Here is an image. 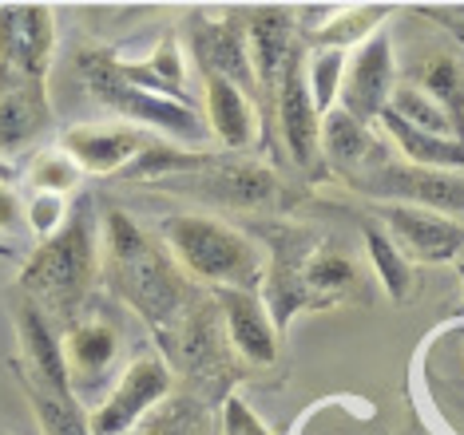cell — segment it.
I'll list each match as a JSON object with an SVG mask.
<instances>
[{
  "label": "cell",
  "instance_id": "obj_8",
  "mask_svg": "<svg viewBox=\"0 0 464 435\" xmlns=\"http://www.w3.org/2000/svg\"><path fill=\"white\" fill-rule=\"evenodd\" d=\"M389 241L401 250V258L417 261H452L464 253V226L437 210L417 206H385L382 210Z\"/></svg>",
  "mask_w": 464,
  "mask_h": 435
},
{
  "label": "cell",
  "instance_id": "obj_4",
  "mask_svg": "<svg viewBox=\"0 0 464 435\" xmlns=\"http://www.w3.org/2000/svg\"><path fill=\"white\" fill-rule=\"evenodd\" d=\"M56 20L48 5H0V91L16 83L48 88Z\"/></svg>",
  "mask_w": 464,
  "mask_h": 435
},
{
  "label": "cell",
  "instance_id": "obj_7",
  "mask_svg": "<svg viewBox=\"0 0 464 435\" xmlns=\"http://www.w3.org/2000/svg\"><path fill=\"white\" fill-rule=\"evenodd\" d=\"M397 88L393 76V48H389V36H369L357 56L350 60V71H342V88H337V99H342V111L357 123H377V115L385 111L389 95Z\"/></svg>",
  "mask_w": 464,
  "mask_h": 435
},
{
  "label": "cell",
  "instance_id": "obj_32",
  "mask_svg": "<svg viewBox=\"0 0 464 435\" xmlns=\"http://www.w3.org/2000/svg\"><path fill=\"white\" fill-rule=\"evenodd\" d=\"M20 218H24V206H20V198L8 190V183H0V233L20 230Z\"/></svg>",
  "mask_w": 464,
  "mask_h": 435
},
{
  "label": "cell",
  "instance_id": "obj_25",
  "mask_svg": "<svg viewBox=\"0 0 464 435\" xmlns=\"http://www.w3.org/2000/svg\"><path fill=\"white\" fill-rule=\"evenodd\" d=\"M365 246H369V258L377 265V278L389 289L393 301H405L409 293H413V273H409V261L401 258V250L389 241L385 230L377 226H365Z\"/></svg>",
  "mask_w": 464,
  "mask_h": 435
},
{
  "label": "cell",
  "instance_id": "obj_17",
  "mask_svg": "<svg viewBox=\"0 0 464 435\" xmlns=\"http://www.w3.org/2000/svg\"><path fill=\"white\" fill-rule=\"evenodd\" d=\"M48 127V88L36 83H16L0 91V151L33 143Z\"/></svg>",
  "mask_w": 464,
  "mask_h": 435
},
{
  "label": "cell",
  "instance_id": "obj_31",
  "mask_svg": "<svg viewBox=\"0 0 464 435\" xmlns=\"http://www.w3.org/2000/svg\"><path fill=\"white\" fill-rule=\"evenodd\" d=\"M143 435H198V423L187 416L183 408H167L163 416H155L151 423H147Z\"/></svg>",
  "mask_w": 464,
  "mask_h": 435
},
{
  "label": "cell",
  "instance_id": "obj_14",
  "mask_svg": "<svg viewBox=\"0 0 464 435\" xmlns=\"http://www.w3.org/2000/svg\"><path fill=\"white\" fill-rule=\"evenodd\" d=\"M409 76H413V88L440 108L452 135H457V143H464V56L460 52L452 48L420 52L413 68H409Z\"/></svg>",
  "mask_w": 464,
  "mask_h": 435
},
{
  "label": "cell",
  "instance_id": "obj_18",
  "mask_svg": "<svg viewBox=\"0 0 464 435\" xmlns=\"http://www.w3.org/2000/svg\"><path fill=\"white\" fill-rule=\"evenodd\" d=\"M195 60L207 76L230 80L235 88L246 91L255 76H250V60H246V44L230 24H203L195 32Z\"/></svg>",
  "mask_w": 464,
  "mask_h": 435
},
{
  "label": "cell",
  "instance_id": "obj_27",
  "mask_svg": "<svg viewBox=\"0 0 464 435\" xmlns=\"http://www.w3.org/2000/svg\"><path fill=\"white\" fill-rule=\"evenodd\" d=\"M382 16H385V8H373V5H365V8H353V13H342V16H334V24H325L318 32V40L325 48H334V52H342L345 44H353V40H365L373 36V28L382 24Z\"/></svg>",
  "mask_w": 464,
  "mask_h": 435
},
{
  "label": "cell",
  "instance_id": "obj_1",
  "mask_svg": "<svg viewBox=\"0 0 464 435\" xmlns=\"http://www.w3.org/2000/svg\"><path fill=\"white\" fill-rule=\"evenodd\" d=\"M103 238H108V265L123 301L143 321L167 325L187 301V281L179 273V265H171V258L120 210L108 214V233Z\"/></svg>",
  "mask_w": 464,
  "mask_h": 435
},
{
  "label": "cell",
  "instance_id": "obj_30",
  "mask_svg": "<svg viewBox=\"0 0 464 435\" xmlns=\"http://www.w3.org/2000/svg\"><path fill=\"white\" fill-rule=\"evenodd\" d=\"M24 214H28V226H33V233L40 241H48L52 233L68 222V210H64V198L60 194H36Z\"/></svg>",
  "mask_w": 464,
  "mask_h": 435
},
{
  "label": "cell",
  "instance_id": "obj_34",
  "mask_svg": "<svg viewBox=\"0 0 464 435\" xmlns=\"http://www.w3.org/2000/svg\"><path fill=\"white\" fill-rule=\"evenodd\" d=\"M16 171H13V163H8L5 155H0V183H8V178H13Z\"/></svg>",
  "mask_w": 464,
  "mask_h": 435
},
{
  "label": "cell",
  "instance_id": "obj_12",
  "mask_svg": "<svg viewBox=\"0 0 464 435\" xmlns=\"http://www.w3.org/2000/svg\"><path fill=\"white\" fill-rule=\"evenodd\" d=\"M218 313H223V333L230 336V345H235L242 360H250L258 368L278 360V328L270 325V317L255 293L223 289L218 293Z\"/></svg>",
  "mask_w": 464,
  "mask_h": 435
},
{
  "label": "cell",
  "instance_id": "obj_22",
  "mask_svg": "<svg viewBox=\"0 0 464 435\" xmlns=\"http://www.w3.org/2000/svg\"><path fill=\"white\" fill-rule=\"evenodd\" d=\"M385 111H393L401 123L417 127V131H425V135H437V139H457L437 103H432L429 95H420L409 80H401L397 88H393V95H389V103H385Z\"/></svg>",
  "mask_w": 464,
  "mask_h": 435
},
{
  "label": "cell",
  "instance_id": "obj_15",
  "mask_svg": "<svg viewBox=\"0 0 464 435\" xmlns=\"http://www.w3.org/2000/svg\"><path fill=\"white\" fill-rule=\"evenodd\" d=\"M377 194H397L420 206H437L440 210H464V178L445 175V171H420V166H385L373 178Z\"/></svg>",
  "mask_w": 464,
  "mask_h": 435
},
{
  "label": "cell",
  "instance_id": "obj_20",
  "mask_svg": "<svg viewBox=\"0 0 464 435\" xmlns=\"http://www.w3.org/2000/svg\"><path fill=\"white\" fill-rule=\"evenodd\" d=\"M203 190L218 203H235V206H266L278 194V183L266 166L255 163H215L203 175Z\"/></svg>",
  "mask_w": 464,
  "mask_h": 435
},
{
  "label": "cell",
  "instance_id": "obj_3",
  "mask_svg": "<svg viewBox=\"0 0 464 435\" xmlns=\"http://www.w3.org/2000/svg\"><path fill=\"white\" fill-rule=\"evenodd\" d=\"M96 233H92L88 214L68 218L64 226L52 233L48 241H40L36 253L20 270V289L28 293V301L48 317V309L72 313L88 297L92 278H96Z\"/></svg>",
  "mask_w": 464,
  "mask_h": 435
},
{
  "label": "cell",
  "instance_id": "obj_11",
  "mask_svg": "<svg viewBox=\"0 0 464 435\" xmlns=\"http://www.w3.org/2000/svg\"><path fill=\"white\" fill-rule=\"evenodd\" d=\"M294 16L286 8H255L246 16V32H242V44H246V60H250V76L262 88V95L274 103L286 80V68L294 60Z\"/></svg>",
  "mask_w": 464,
  "mask_h": 435
},
{
  "label": "cell",
  "instance_id": "obj_33",
  "mask_svg": "<svg viewBox=\"0 0 464 435\" xmlns=\"http://www.w3.org/2000/svg\"><path fill=\"white\" fill-rule=\"evenodd\" d=\"M227 435H270V431L262 428V423L250 416L242 404H230L227 408Z\"/></svg>",
  "mask_w": 464,
  "mask_h": 435
},
{
  "label": "cell",
  "instance_id": "obj_29",
  "mask_svg": "<svg viewBox=\"0 0 464 435\" xmlns=\"http://www.w3.org/2000/svg\"><path fill=\"white\" fill-rule=\"evenodd\" d=\"M342 71H345V52L325 48L322 56H314V76L305 83H314L310 99H314V111L318 115H330V103L337 99V88H342Z\"/></svg>",
  "mask_w": 464,
  "mask_h": 435
},
{
  "label": "cell",
  "instance_id": "obj_35",
  "mask_svg": "<svg viewBox=\"0 0 464 435\" xmlns=\"http://www.w3.org/2000/svg\"><path fill=\"white\" fill-rule=\"evenodd\" d=\"M460 281H464V261H460Z\"/></svg>",
  "mask_w": 464,
  "mask_h": 435
},
{
  "label": "cell",
  "instance_id": "obj_19",
  "mask_svg": "<svg viewBox=\"0 0 464 435\" xmlns=\"http://www.w3.org/2000/svg\"><path fill=\"white\" fill-rule=\"evenodd\" d=\"M377 123L389 131V139L401 147V155L409 158L413 166L420 171H464V143L457 139H437V135H425L417 131V127L401 123L393 111H382L377 115Z\"/></svg>",
  "mask_w": 464,
  "mask_h": 435
},
{
  "label": "cell",
  "instance_id": "obj_24",
  "mask_svg": "<svg viewBox=\"0 0 464 435\" xmlns=\"http://www.w3.org/2000/svg\"><path fill=\"white\" fill-rule=\"evenodd\" d=\"M353 285V261L334 250H318L305 258V289L318 305H334V297Z\"/></svg>",
  "mask_w": 464,
  "mask_h": 435
},
{
  "label": "cell",
  "instance_id": "obj_6",
  "mask_svg": "<svg viewBox=\"0 0 464 435\" xmlns=\"http://www.w3.org/2000/svg\"><path fill=\"white\" fill-rule=\"evenodd\" d=\"M167 392H171V368H167L160 356H140L128 373H123V380L115 384L111 396L92 411L88 435H131V428L147 411L155 404H163Z\"/></svg>",
  "mask_w": 464,
  "mask_h": 435
},
{
  "label": "cell",
  "instance_id": "obj_10",
  "mask_svg": "<svg viewBox=\"0 0 464 435\" xmlns=\"http://www.w3.org/2000/svg\"><path fill=\"white\" fill-rule=\"evenodd\" d=\"M147 147H151V139L143 131H135V127L80 123L64 131V147L60 151L80 166V175H115V171H128Z\"/></svg>",
  "mask_w": 464,
  "mask_h": 435
},
{
  "label": "cell",
  "instance_id": "obj_13",
  "mask_svg": "<svg viewBox=\"0 0 464 435\" xmlns=\"http://www.w3.org/2000/svg\"><path fill=\"white\" fill-rule=\"evenodd\" d=\"M16 333H20V348H24V364H28L33 388H44L52 396H72V376L64 364L60 336L52 333L48 317L40 313L33 301H24L16 309Z\"/></svg>",
  "mask_w": 464,
  "mask_h": 435
},
{
  "label": "cell",
  "instance_id": "obj_23",
  "mask_svg": "<svg viewBox=\"0 0 464 435\" xmlns=\"http://www.w3.org/2000/svg\"><path fill=\"white\" fill-rule=\"evenodd\" d=\"M369 131L345 111H330L322 119V155H330L342 166H357L369 155Z\"/></svg>",
  "mask_w": 464,
  "mask_h": 435
},
{
  "label": "cell",
  "instance_id": "obj_21",
  "mask_svg": "<svg viewBox=\"0 0 464 435\" xmlns=\"http://www.w3.org/2000/svg\"><path fill=\"white\" fill-rule=\"evenodd\" d=\"M64 348V364H68V376L72 373H83V376H100L103 368L115 360L120 353V336H115L111 325H100V321H88V325H76L68 333V341H60Z\"/></svg>",
  "mask_w": 464,
  "mask_h": 435
},
{
  "label": "cell",
  "instance_id": "obj_9",
  "mask_svg": "<svg viewBox=\"0 0 464 435\" xmlns=\"http://www.w3.org/2000/svg\"><path fill=\"white\" fill-rule=\"evenodd\" d=\"M274 111H278V127H282L290 158L302 171H318L322 166V115L314 111L302 52H294L286 80H282V91H278V99H274Z\"/></svg>",
  "mask_w": 464,
  "mask_h": 435
},
{
  "label": "cell",
  "instance_id": "obj_16",
  "mask_svg": "<svg viewBox=\"0 0 464 435\" xmlns=\"http://www.w3.org/2000/svg\"><path fill=\"white\" fill-rule=\"evenodd\" d=\"M203 99H207V127L223 147L242 151L255 139V111L246 103V91L235 88L230 80L207 76L203 83Z\"/></svg>",
  "mask_w": 464,
  "mask_h": 435
},
{
  "label": "cell",
  "instance_id": "obj_28",
  "mask_svg": "<svg viewBox=\"0 0 464 435\" xmlns=\"http://www.w3.org/2000/svg\"><path fill=\"white\" fill-rule=\"evenodd\" d=\"M33 411L40 420V435H88L76 408H72V396H52L44 388H33Z\"/></svg>",
  "mask_w": 464,
  "mask_h": 435
},
{
  "label": "cell",
  "instance_id": "obj_2",
  "mask_svg": "<svg viewBox=\"0 0 464 435\" xmlns=\"http://www.w3.org/2000/svg\"><path fill=\"white\" fill-rule=\"evenodd\" d=\"M167 250L175 253V265L195 281L223 289H242L255 293L262 281V258L258 246L238 233L235 226L207 214H175L163 222Z\"/></svg>",
  "mask_w": 464,
  "mask_h": 435
},
{
  "label": "cell",
  "instance_id": "obj_26",
  "mask_svg": "<svg viewBox=\"0 0 464 435\" xmlns=\"http://www.w3.org/2000/svg\"><path fill=\"white\" fill-rule=\"evenodd\" d=\"M28 178H33V190L36 194H72L80 183V166L72 163L64 151H44L33 158V166H28Z\"/></svg>",
  "mask_w": 464,
  "mask_h": 435
},
{
  "label": "cell",
  "instance_id": "obj_5",
  "mask_svg": "<svg viewBox=\"0 0 464 435\" xmlns=\"http://www.w3.org/2000/svg\"><path fill=\"white\" fill-rule=\"evenodd\" d=\"M80 68H83V80H88V88L96 91L100 99L108 103V108L120 111V115H131V119L155 123V127H163V131L179 135V139H191V143L203 139V123H198V115L191 108L167 99V95H160V91H147V88H135V83L120 80L108 56H83Z\"/></svg>",
  "mask_w": 464,
  "mask_h": 435
}]
</instances>
